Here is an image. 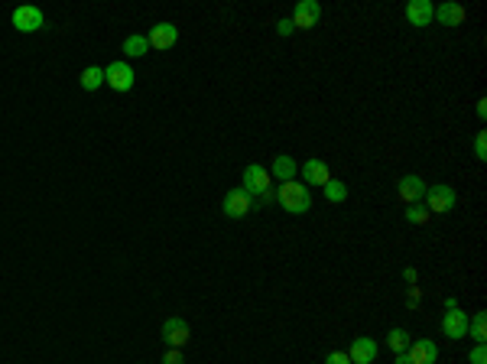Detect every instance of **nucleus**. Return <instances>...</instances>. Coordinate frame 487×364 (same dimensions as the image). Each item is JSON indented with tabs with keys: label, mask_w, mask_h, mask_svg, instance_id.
<instances>
[{
	"label": "nucleus",
	"mask_w": 487,
	"mask_h": 364,
	"mask_svg": "<svg viewBox=\"0 0 487 364\" xmlns=\"http://www.w3.org/2000/svg\"><path fill=\"white\" fill-rule=\"evenodd\" d=\"M276 202H280L290 215H306L312 208V192L302 182H280L276 186Z\"/></svg>",
	"instance_id": "f257e3e1"
},
{
	"label": "nucleus",
	"mask_w": 487,
	"mask_h": 364,
	"mask_svg": "<svg viewBox=\"0 0 487 364\" xmlns=\"http://www.w3.org/2000/svg\"><path fill=\"white\" fill-rule=\"evenodd\" d=\"M426 208H429L432 215H449L451 208H455V202H458V196H455V189L445 186V182H435V186H426Z\"/></svg>",
	"instance_id": "f03ea898"
},
{
	"label": "nucleus",
	"mask_w": 487,
	"mask_h": 364,
	"mask_svg": "<svg viewBox=\"0 0 487 364\" xmlns=\"http://www.w3.org/2000/svg\"><path fill=\"white\" fill-rule=\"evenodd\" d=\"M244 192H247V196H257L260 198L263 192H270L273 189V176H270V169H263L260 163H250V166L244 169Z\"/></svg>",
	"instance_id": "7ed1b4c3"
},
{
	"label": "nucleus",
	"mask_w": 487,
	"mask_h": 364,
	"mask_svg": "<svg viewBox=\"0 0 487 364\" xmlns=\"http://www.w3.org/2000/svg\"><path fill=\"white\" fill-rule=\"evenodd\" d=\"M104 82L111 85L114 92H130L133 82H137V75H133L130 62H123V59H117V62H111V66L104 68Z\"/></svg>",
	"instance_id": "20e7f679"
},
{
	"label": "nucleus",
	"mask_w": 487,
	"mask_h": 364,
	"mask_svg": "<svg viewBox=\"0 0 487 364\" xmlns=\"http://www.w3.org/2000/svg\"><path fill=\"white\" fill-rule=\"evenodd\" d=\"M46 27V17L39 7H17L13 10V29L20 33H36V29Z\"/></svg>",
	"instance_id": "39448f33"
},
{
	"label": "nucleus",
	"mask_w": 487,
	"mask_h": 364,
	"mask_svg": "<svg viewBox=\"0 0 487 364\" xmlns=\"http://www.w3.org/2000/svg\"><path fill=\"white\" fill-rule=\"evenodd\" d=\"M406 358H410V364H439V345L429 338H416L406 348Z\"/></svg>",
	"instance_id": "423d86ee"
},
{
	"label": "nucleus",
	"mask_w": 487,
	"mask_h": 364,
	"mask_svg": "<svg viewBox=\"0 0 487 364\" xmlns=\"http://www.w3.org/2000/svg\"><path fill=\"white\" fill-rule=\"evenodd\" d=\"M221 208H225V215L227 218H244L247 212L253 208V198L244 192L241 186L237 189H227V196H225V202H221Z\"/></svg>",
	"instance_id": "0eeeda50"
},
{
	"label": "nucleus",
	"mask_w": 487,
	"mask_h": 364,
	"mask_svg": "<svg viewBox=\"0 0 487 364\" xmlns=\"http://www.w3.org/2000/svg\"><path fill=\"white\" fill-rule=\"evenodd\" d=\"M319 17H322V7L315 3V0H299L290 20H292V27L296 29H312L315 23H319Z\"/></svg>",
	"instance_id": "6e6552de"
},
{
	"label": "nucleus",
	"mask_w": 487,
	"mask_h": 364,
	"mask_svg": "<svg viewBox=\"0 0 487 364\" xmlns=\"http://www.w3.org/2000/svg\"><path fill=\"white\" fill-rule=\"evenodd\" d=\"M442 332L449 338H468V312H461L458 306H451L442 316Z\"/></svg>",
	"instance_id": "1a4fd4ad"
},
{
	"label": "nucleus",
	"mask_w": 487,
	"mask_h": 364,
	"mask_svg": "<svg viewBox=\"0 0 487 364\" xmlns=\"http://www.w3.org/2000/svg\"><path fill=\"white\" fill-rule=\"evenodd\" d=\"M163 342H166L169 348H186L188 342V326L182 322L179 316H169L166 322H163Z\"/></svg>",
	"instance_id": "9d476101"
},
{
	"label": "nucleus",
	"mask_w": 487,
	"mask_h": 364,
	"mask_svg": "<svg viewBox=\"0 0 487 364\" xmlns=\"http://www.w3.org/2000/svg\"><path fill=\"white\" fill-rule=\"evenodd\" d=\"M396 196L403 198L406 205H419L422 196H426V182L419 176H403L396 182Z\"/></svg>",
	"instance_id": "9b49d317"
},
{
	"label": "nucleus",
	"mask_w": 487,
	"mask_h": 364,
	"mask_svg": "<svg viewBox=\"0 0 487 364\" xmlns=\"http://www.w3.org/2000/svg\"><path fill=\"white\" fill-rule=\"evenodd\" d=\"M347 358H351V364H370L377 358V342H374V338H367V335L354 338V342H351V351H347Z\"/></svg>",
	"instance_id": "f8f14e48"
},
{
	"label": "nucleus",
	"mask_w": 487,
	"mask_h": 364,
	"mask_svg": "<svg viewBox=\"0 0 487 364\" xmlns=\"http://www.w3.org/2000/svg\"><path fill=\"white\" fill-rule=\"evenodd\" d=\"M176 39H179V29L172 23H156L150 29L147 43H150V49H169V46H176Z\"/></svg>",
	"instance_id": "ddd939ff"
},
{
	"label": "nucleus",
	"mask_w": 487,
	"mask_h": 364,
	"mask_svg": "<svg viewBox=\"0 0 487 364\" xmlns=\"http://www.w3.org/2000/svg\"><path fill=\"white\" fill-rule=\"evenodd\" d=\"M432 13H435V7H432L429 0H410L406 3V20H410L412 27H429Z\"/></svg>",
	"instance_id": "4468645a"
},
{
	"label": "nucleus",
	"mask_w": 487,
	"mask_h": 364,
	"mask_svg": "<svg viewBox=\"0 0 487 364\" xmlns=\"http://www.w3.org/2000/svg\"><path fill=\"white\" fill-rule=\"evenodd\" d=\"M465 7L461 3H442V7H435V13H432V20H439L442 27H461L465 23Z\"/></svg>",
	"instance_id": "2eb2a0df"
},
{
	"label": "nucleus",
	"mask_w": 487,
	"mask_h": 364,
	"mask_svg": "<svg viewBox=\"0 0 487 364\" xmlns=\"http://www.w3.org/2000/svg\"><path fill=\"white\" fill-rule=\"evenodd\" d=\"M302 176H306V182H312V186H325L328 179H331V173H328V166L319 156H312L302 163Z\"/></svg>",
	"instance_id": "dca6fc26"
},
{
	"label": "nucleus",
	"mask_w": 487,
	"mask_h": 364,
	"mask_svg": "<svg viewBox=\"0 0 487 364\" xmlns=\"http://www.w3.org/2000/svg\"><path fill=\"white\" fill-rule=\"evenodd\" d=\"M296 159L292 156H276L273 159V169H270V176L276 179V182H292V176H296Z\"/></svg>",
	"instance_id": "f3484780"
},
{
	"label": "nucleus",
	"mask_w": 487,
	"mask_h": 364,
	"mask_svg": "<svg viewBox=\"0 0 487 364\" xmlns=\"http://www.w3.org/2000/svg\"><path fill=\"white\" fill-rule=\"evenodd\" d=\"M78 85H82L84 92H98L104 85V68L101 66H88L82 75H78Z\"/></svg>",
	"instance_id": "a211bd4d"
},
{
	"label": "nucleus",
	"mask_w": 487,
	"mask_h": 364,
	"mask_svg": "<svg viewBox=\"0 0 487 364\" xmlns=\"http://www.w3.org/2000/svg\"><path fill=\"white\" fill-rule=\"evenodd\" d=\"M123 52H127L130 59H140V56L150 52V43H147V36H137V33H133V36L123 39Z\"/></svg>",
	"instance_id": "6ab92c4d"
},
{
	"label": "nucleus",
	"mask_w": 487,
	"mask_h": 364,
	"mask_svg": "<svg viewBox=\"0 0 487 364\" xmlns=\"http://www.w3.org/2000/svg\"><path fill=\"white\" fill-rule=\"evenodd\" d=\"M468 335L478 342V345H484V338H487V316L484 312H474V316L468 319Z\"/></svg>",
	"instance_id": "aec40b11"
},
{
	"label": "nucleus",
	"mask_w": 487,
	"mask_h": 364,
	"mask_svg": "<svg viewBox=\"0 0 487 364\" xmlns=\"http://www.w3.org/2000/svg\"><path fill=\"white\" fill-rule=\"evenodd\" d=\"M410 342H412V335L406 332V328H390V335H387V345L394 348L396 355H400V351H406V348H410Z\"/></svg>",
	"instance_id": "412c9836"
},
{
	"label": "nucleus",
	"mask_w": 487,
	"mask_h": 364,
	"mask_svg": "<svg viewBox=\"0 0 487 364\" xmlns=\"http://www.w3.org/2000/svg\"><path fill=\"white\" fill-rule=\"evenodd\" d=\"M322 189H325V198H328V202H345V198H347V186L341 182V179H328Z\"/></svg>",
	"instance_id": "4be33fe9"
},
{
	"label": "nucleus",
	"mask_w": 487,
	"mask_h": 364,
	"mask_svg": "<svg viewBox=\"0 0 487 364\" xmlns=\"http://www.w3.org/2000/svg\"><path fill=\"white\" fill-rule=\"evenodd\" d=\"M429 215H432V212L422 205V202H419V205L406 208V221H410V224H426V221H429Z\"/></svg>",
	"instance_id": "5701e85b"
},
{
	"label": "nucleus",
	"mask_w": 487,
	"mask_h": 364,
	"mask_svg": "<svg viewBox=\"0 0 487 364\" xmlns=\"http://www.w3.org/2000/svg\"><path fill=\"white\" fill-rule=\"evenodd\" d=\"M474 156L484 163L487 159V133L484 131H478V137H474Z\"/></svg>",
	"instance_id": "b1692460"
},
{
	"label": "nucleus",
	"mask_w": 487,
	"mask_h": 364,
	"mask_svg": "<svg viewBox=\"0 0 487 364\" xmlns=\"http://www.w3.org/2000/svg\"><path fill=\"white\" fill-rule=\"evenodd\" d=\"M468 364H487V348H484V345H474V348H471Z\"/></svg>",
	"instance_id": "393cba45"
},
{
	"label": "nucleus",
	"mask_w": 487,
	"mask_h": 364,
	"mask_svg": "<svg viewBox=\"0 0 487 364\" xmlns=\"http://www.w3.org/2000/svg\"><path fill=\"white\" fill-rule=\"evenodd\" d=\"M163 364H186V358H182V348H169L166 355H163Z\"/></svg>",
	"instance_id": "a878e982"
},
{
	"label": "nucleus",
	"mask_w": 487,
	"mask_h": 364,
	"mask_svg": "<svg viewBox=\"0 0 487 364\" xmlns=\"http://www.w3.org/2000/svg\"><path fill=\"white\" fill-rule=\"evenodd\" d=\"M325 364H351V358H347V351H328Z\"/></svg>",
	"instance_id": "bb28decb"
},
{
	"label": "nucleus",
	"mask_w": 487,
	"mask_h": 364,
	"mask_svg": "<svg viewBox=\"0 0 487 364\" xmlns=\"http://www.w3.org/2000/svg\"><path fill=\"white\" fill-rule=\"evenodd\" d=\"M276 33H280V36H292V33H296V27H292V20H290V17H283L280 23H276Z\"/></svg>",
	"instance_id": "cd10ccee"
},
{
	"label": "nucleus",
	"mask_w": 487,
	"mask_h": 364,
	"mask_svg": "<svg viewBox=\"0 0 487 364\" xmlns=\"http://www.w3.org/2000/svg\"><path fill=\"white\" fill-rule=\"evenodd\" d=\"M422 299V293H419V286H416V283H412L410 286V306H416V303H419Z\"/></svg>",
	"instance_id": "c85d7f7f"
},
{
	"label": "nucleus",
	"mask_w": 487,
	"mask_h": 364,
	"mask_svg": "<svg viewBox=\"0 0 487 364\" xmlns=\"http://www.w3.org/2000/svg\"><path fill=\"white\" fill-rule=\"evenodd\" d=\"M403 277H406V283H410V286H412V283H416V280H419V277H416V267H406V273H403Z\"/></svg>",
	"instance_id": "c756f323"
},
{
	"label": "nucleus",
	"mask_w": 487,
	"mask_h": 364,
	"mask_svg": "<svg viewBox=\"0 0 487 364\" xmlns=\"http://www.w3.org/2000/svg\"><path fill=\"white\" fill-rule=\"evenodd\" d=\"M478 117H481V121H484V117H487V101H484V98H481V101H478Z\"/></svg>",
	"instance_id": "7c9ffc66"
},
{
	"label": "nucleus",
	"mask_w": 487,
	"mask_h": 364,
	"mask_svg": "<svg viewBox=\"0 0 487 364\" xmlns=\"http://www.w3.org/2000/svg\"><path fill=\"white\" fill-rule=\"evenodd\" d=\"M396 364H410V358H406V351H400V355H396Z\"/></svg>",
	"instance_id": "2f4dec72"
}]
</instances>
